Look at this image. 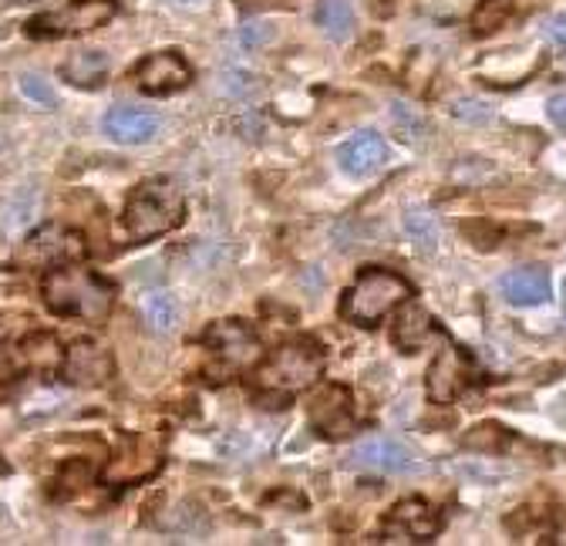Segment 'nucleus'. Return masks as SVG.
Here are the masks:
<instances>
[{"mask_svg": "<svg viewBox=\"0 0 566 546\" xmlns=\"http://www.w3.org/2000/svg\"><path fill=\"white\" fill-rule=\"evenodd\" d=\"M115 287L82 266H61L44 277V304L61 317H78L88 324H102L112 311Z\"/></svg>", "mask_w": 566, "mask_h": 546, "instance_id": "f257e3e1", "label": "nucleus"}, {"mask_svg": "<svg viewBox=\"0 0 566 546\" xmlns=\"http://www.w3.org/2000/svg\"><path fill=\"white\" fill-rule=\"evenodd\" d=\"M186 217V196L169 179H146L125 207V230L135 243H149L176 230Z\"/></svg>", "mask_w": 566, "mask_h": 546, "instance_id": "f03ea898", "label": "nucleus"}, {"mask_svg": "<svg viewBox=\"0 0 566 546\" xmlns=\"http://www.w3.org/2000/svg\"><path fill=\"white\" fill-rule=\"evenodd\" d=\"M411 297V284L405 277H398L395 270L385 266H368L361 270V277L354 281V287L344 294V317L361 324V327H375L381 317H388L391 307L405 304Z\"/></svg>", "mask_w": 566, "mask_h": 546, "instance_id": "7ed1b4c3", "label": "nucleus"}, {"mask_svg": "<svg viewBox=\"0 0 566 546\" xmlns=\"http://www.w3.org/2000/svg\"><path fill=\"white\" fill-rule=\"evenodd\" d=\"M324 375V355L311 345V340H297V345H283L263 368H260V388L280 398H291L317 385Z\"/></svg>", "mask_w": 566, "mask_h": 546, "instance_id": "20e7f679", "label": "nucleus"}, {"mask_svg": "<svg viewBox=\"0 0 566 546\" xmlns=\"http://www.w3.org/2000/svg\"><path fill=\"white\" fill-rule=\"evenodd\" d=\"M115 18V0H67L57 11L28 21L31 38H82Z\"/></svg>", "mask_w": 566, "mask_h": 546, "instance_id": "39448f33", "label": "nucleus"}, {"mask_svg": "<svg viewBox=\"0 0 566 546\" xmlns=\"http://www.w3.org/2000/svg\"><path fill=\"white\" fill-rule=\"evenodd\" d=\"M206 345H209V355L217 358V365L227 371V375H237V371H247L260 361L263 348H260V337L240 324V321H223V324H212L206 330Z\"/></svg>", "mask_w": 566, "mask_h": 546, "instance_id": "423d86ee", "label": "nucleus"}, {"mask_svg": "<svg viewBox=\"0 0 566 546\" xmlns=\"http://www.w3.org/2000/svg\"><path fill=\"white\" fill-rule=\"evenodd\" d=\"M85 253H88V246H85L82 233L67 230V227H41L24 240L18 260L28 266H64L71 260H82Z\"/></svg>", "mask_w": 566, "mask_h": 546, "instance_id": "0eeeda50", "label": "nucleus"}, {"mask_svg": "<svg viewBox=\"0 0 566 546\" xmlns=\"http://www.w3.org/2000/svg\"><path fill=\"white\" fill-rule=\"evenodd\" d=\"M347 465L354 469H368V472H418L421 462H418V452L398 439H388V435H375V439H365L358 442L350 452H347Z\"/></svg>", "mask_w": 566, "mask_h": 546, "instance_id": "6e6552de", "label": "nucleus"}, {"mask_svg": "<svg viewBox=\"0 0 566 546\" xmlns=\"http://www.w3.org/2000/svg\"><path fill=\"white\" fill-rule=\"evenodd\" d=\"M311 426L327 435V439H344L358 426V416H354V398L347 388L340 385H324V391H317V398L311 401Z\"/></svg>", "mask_w": 566, "mask_h": 546, "instance_id": "1a4fd4ad", "label": "nucleus"}, {"mask_svg": "<svg viewBox=\"0 0 566 546\" xmlns=\"http://www.w3.org/2000/svg\"><path fill=\"white\" fill-rule=\"evenodd\" d=\"M385 543H424L439 533V513L424 500L398 503L385 519Z\"/></svg>", "mask_w": 566, "mask_h": 546, "instance_id": "9d476101", "label": "nucleus"}, {"mask_svg": "<svg viewBox=\"0 0 566 546\" xmlns=\"http://www.w3.org/2000/svg\"><path fill=\"white\" fill-rule=\"evenodd\" d=\"M159 465H163V452L153 439H128L115 452V459L105 465V483H118V486L142 483V480H149Z\"/></svg>", "mask_w": 566, "mask_h": 546, "instance_id": "9b49d317", "label": "nucleus"}, {"mask_svg": "<svg viewBox=\"0 0 566 546\" xmlns=\"http://www.w3.org/2000/svg\"><path fill=\"white\" fill-rule=\"evenodd\" d=\"M192 72L189 64L176 54V51H159V54H149L135 67V82L146 95H176L189 85Z\"/></svg>", "mask_w": 566, "mask_h": 546, "instance_id": "f8f14e48", "label": "nucleus"}, {"mask_svg": "<svg viewBox=\"0 0 566 546\" xmlns=\"http://www.w3.org/2000/svg\"><path fill=\"white\" fill-rule=\"evenodd\" d=\"M388 156H391V149H388V143L381 139L378 132H358V135H350V139L337 149L340 172H347L354 179H368L378 169H385Z\"/></svg>", "mask_w": 566, "mask_h": 546, "instance_id": "ddd939ff", "label": "nucleus"}, {"mask_svg": "<svg viewBox=\"0 0 566 546\" xmlns=\"http://www.w3.org/2000/svg\"><path fill=\"white\" fill-rule=\"evenodd\" d=\"M115 371V361L105 348L88 345V340H78L71 345V351H64V365H61V378L71 385H105Z\"/></svg>", "mask_w": 566, "mask_h": 546, "instance_id": "4468645a", "label": "nucleus"}, {"mask_svg": "<svg viewBox=\"0 0 566 546\" xmlns=\"http://www.w3.org/2000/svg\"><path fill=\"white\" fill-rule=\"evenodd\" d=\"M105 135L118 146H142L149 143L153 135L159 132V115L156 112H146V108H128V105H118L105 115Z\"/></svg>", "mask_w": 566, "mask_h": 546, "instance_id": "2eb2a0df", "label": "nucleus"}, {"mask_svg": "<svg viewBox=\"0 0 566 546\" xmlns=\"http://www.w3.org/2000/svg\"><path fill=\"white\" fill-rule=\"evenodd\" d=\"M500 291H503V297L510 304H520V307L546 304L549 294H553L549 270L546 266H520V270H510L506 277L500 281Z\"/></svg>", "mask_w": 566, "mask_h": 546, "instance_id": "dca6fc26", "label": "nucleus"}, {"mask_svg": "<svg viewBox=\"0 0 566 546\" xmlns=\"http://www.w3.org/2000/svg\"><path fill=\"white\" fill-rule=\"evenodd\" d=\"M465 381H469V361H465V355L455 351L452 345H446L436 355L432 368H429V395L439 405H446V401H452L465 388Z\"/></svg>", "mask_w": 566, "mask_h": 546, "instance_id": "f3484780", "label": "nucleus"}, {"mask_svg": "<svg viewBox=\"0 0 566 546\" xmlns=\"http://www.w3.org/2000/svg\"><path fill=\"white\" fill-rule=\"evenodd\" d=\"M61 365H64V351L51 334H28L11 351V371L28 368L38 375H51V371H61Z\"/></svg>", "mask_w": 566, "mask_h": 546, "instance_id": "a211bd4d", "label": "nucleus"}, {"mask_svg": "<svg viewBox=\"0 0 566 546\" xmlns=\"http://www.w3.org/2000/svg\"><path fill=\"white\" fill-rule=\"evenodd\" d=\"M112 72V57L105 51H78L71 54L61 67L64 82L78 85V88H98Z\"/></svg>", "mask_w": 566, "mask_h": 546, "instance_id": "6ab92c4d", "label": "nucleus"}, {"mask_svg": "<svg viewBox=\"0 0 566 546\" xmlns=\"http://www.w3.org/2000/svg\"><path fill=\"white\" fill-rule=\"evenodd\" d=\"M405 233H408V240L415 243L418 253H436L439 250V240H442L439 217L429 207H411L405 213Z\"/></svg>", "mask_w": 566, "mask_h": 546, "instance_id": "aec40b11", "label": "nucleus"}, {"mask_svg": "<svg viewBox=\"0 0 566 546\" xmlns=\"http://www.w3.org/2000/svg\"><path fill=\"white\" fill-rule=\"evenodd\" d=\"M142 317H146L149 330L172 334L179 324V301L169 291H149L146 297H142Z\"/></svg>", "mask_w": 566, "mask_h": 546, "instance_id": "412c9836", "label": "nucleus"}, {"mask_svg": "<svg viewBox=\"0 0 566 546\" xmlns=\"http://www.w3.org/2000/svg\"><path fill=\"white\" fill-rule=\"evenodd\" d=\"M314 21L324 28L327 38L344 41L354 31V4L350 0H321L314 11Z\"/></svg>", "mask_w": 566, "mask_h": 546, "instance_id": "4be33fe9", "label": "nucleus"}, {"mask_svg": "<svg viewBox=\"0 0 566 546\" xmlns=\"http://www.w3.org/2000/svg\"><path fill=\"white\" fill-rule=\"evenodd\" d=\"M432 321L424 317L418 307H408V311H401L398 314V327H395V340L398 345H405V348H418L424 337L432 334V327H429Z\"/></svg>", "mask_w": 566, "mask_h": 546, "instance_id": "5701e85b", "label": "nucleus"}, {"mask_svg": "<svg viewBox=\"0 0 566 546\" xmlns=\"http://www.w3.org/2000/svg\"><path fill=\"white\" fill-rule=\"evenodd\" d=\"M452 115L462 118V122L482 125V122L492 118V108L485 102H479V98H459V102H452Z\"/></svg>", "mask_w": 566, "mask_h": 546, "instance_id": "b1692460", "label": "nucleus"}, {"mask_svg": "<svg viewBox=\"0 0 566 546\" xmlns=\"http://www.w3.org/2000/svg\"><path fill=\"white\" fill-rule=\"evenodd\" d=\"M21 92H24L31 102H38V105H54V92H51V85H48L41 75H24V78H21Z\"/></svg>", "mask_w": 566, "mask_h": 546, "instance_id": "393cba45", "label": "nucleus"}, {"mask_svg": "<svg viewBox=\"0 0 566 546\" xmlns=\"http://www.w3.org/2000/svg\"><path fill=\"white\" fill-rule=\"evenodd\" d=\"M543 38H546L553 48L566 51V11H559V14H549V18L543 21Z\"/></svg>", "mask_w": 566, "mask_h": 546, "instance_id": "a878e982", "label": "nucleus"}, {"mask_svg": "<svg viewBox=\"0 0 566 546\" xmlns=\"http://www.w3.org/2000/svg\"><path fill=\"white\" fill-rule=\"evenodd\" d=\"M391 115H395V122L408 132V139H415V132H421V118L411 112V105L395 102V105H391Z\"/></svg>", "mask_w": 566, "mask_h": 546, "instance_id": "bb28decb", "label": "nucleus"}, {"mask_svg": "<svg viewBox=\"0 0 566 546\" xmlns=\"http://www.w3.org/2000/svg\"><path fill=\"white\" fill-rule=\"evenodd\" d=\"M546 112H549V118H553V125L566 132V92H559V95H553V98H549V105H546Z\"/></svg>", "mask_w": 566, "mask_h": 546, "instance_id": "cd10ccee", "label": "nucleus"}, {"mask_svg": "<svg viewBox=\"0 0 566 546\" xmlns=\"http://www.w3.org/2000/svg\"><path fill=\"white\" fill-rule=\"evenodd\" d=\"M182 4H189V0H182Z\"/></svg>", "mask_w": 566, "mask_h": 546, "instance_id": "c85d7f7f", "label": "nucleus"}]
</instances>
